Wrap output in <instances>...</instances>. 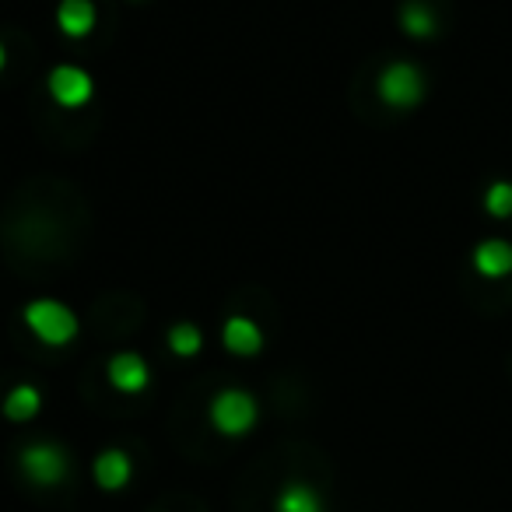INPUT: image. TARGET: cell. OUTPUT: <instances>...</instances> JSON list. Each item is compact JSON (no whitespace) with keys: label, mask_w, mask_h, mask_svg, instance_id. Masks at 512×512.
<instances>
[{"label":"cell","mask_w":512,"mask_h":512,"mask_svg":"<svg viewBox=\"0 0 512 512\" xmlns=\"http://www.w3.org/2000/svg\"><path fill=\"white\" fill-rule=\"evenodd\" d=\"M25 323L32 327V334L39 337L43 344H71L74 334H78V316L64 306V302H53V299H39L25 309Z\"/></svg>","instance_id":"cell-1"},{"label":"cell","mask_w":512,"mask_h":512,"mask_svg":"<svg viewBox=\"0 0 512 512\" xmlns=\"http://www.w3.org/2000/svg\"><path fill=\"white\" fill-rule=\"evenodd\" d=\"M211 421L221 435H242L256 421V400L246 390H221L211 404Z\"/></svg>","instance_id":"cell-2"},{"label":"cell","mask_w":512,"mask_h":512,"mask_svg":"<svg viewBox=\"0 0 512 512\" xmlns=\"http://www.w3.org/2000/svg\"><path fill=\"white\" fill-rule=\"evenodd\" d=\"M421 95H425V81H421L418 67L393 64L379 74V99H383L386 106L411 109L414 102H421Z\"/></svg>","instance_id":"cell-3"},{"label":"cell","mask_w":512,"mask_h":512,"mask_svg":"<svg viewBox=\"0 0 512 512\" xmlns=\"http://www.w3.org/2000/svg\"><path fill=\"white\" fill-rule=\"evenodd\" d=\"M22 470L36 484L50 488V484H60L67 477V453L60 446H50V442H36L22 453Z\"/></svg>","instance_id":"cell-4"},{"label":"cell","mask_w":512,"mask_h":512,"mask_svg":"<svg viewBox=\"0 0 512 512\" xmlns=\"http://www.w3.org/2000/svg\"><path fill=\"white\" fill-rule=\"evenodd\" d=\"M50 95L60 102L64 109H78L85 106L88 99H92V78H88L81 67H57V71L50 74Z\"/></svg>","instance_id":"cell-5"},{"label":"cell","mask_w":512,"mask_h":512,"mask_svg":"<svg viewBox=\"0 0 512 512\" xmlns=\"http://www.w3.org/2000/svg\"><path fill=\"white\" fill-rule=\"evenodd\" d=\"M474 267L484 278H505L512 274V246L502 239H488L474 249Z\"/></svg>","instance_id":"cell-6"},{"label":"cell","mask_w":512,"mask_h":512,"mask_svg":"<svg viewBox=\"0 0 512 512\" xmlns=\"http://www.w3.org/2000/svg\"><path fill=\"white\" fill-rule=\"evenodd\" d=\"M109 383L123 393H137L148 386V365L141 355H116L109 362Z\"/></svg>","instance_id":"cell-7"},{"label":"cell","mask_w":512,"mask_h":512,"mask_svg":"<svg viewBox=\"0 0 512 512\" xmlns=\"http://www.w3.org/2000/svg\"><path fill=\"white\" fill-rule=\"evenodd\" d=\"M225 348L235 351V355H256V351L264 348V334L246 316H232L225 323Z\"/></svg>","instance_id":"cell-8"},{"label":"cell","mask_w":512,"mask_h":512,"mask_svg":"<svg viewBox=\"0 0 512 512\" xmlns=\"http://www.w3.org/2000/svg\"><path fill=\"white\" fill-rule=\"evenodd\" d=\"M95 481L106 491H120L130 481V460L123 449H106V453L95 460Z\"/></svg>","instance_id":"cell-9"},{"label":"cell","mask_w":512,"mask_h":512,"mask_svg":"<svg viewBox=\"0 0 512 512\" xmlns=\"http://www.w3.org/2000/svg\"><path fill=\"white\" fill-rule=\"evenodd\" d=\"M57 22H60V29H64L71 39L88 36V32L95 29L92 0H64V4H60V11H57Z\"/></svg>","instance_id":"cell-10"},{"label":"cell","mask_w":512,"mask_h":512,"mask_svg":"<svg viewBox=\"0 0 512 512\" xmlns=\"http://www.w3.org/2000/svg\"><path fill=\"white\" fill-rule=\"evenodd\" d=\"M39 404H43V397H39L36 386H15L8 393V400H4V414L11 421H29L39 414Z\"/></svg>","instance_id":"cell-11"},{"label":"cell","mask_w":512,"mask_h":512,"mask_svg":"<svg viewBox=\"0 0 512 512\" xmlns=\"http://www.w3.org/2000/svg\"><path fill=\"white\" fill-rule=\"evenodd\" d=\"M278 512H323V505H320V495H316L309 484L292 481L285 491H281Z\"/></svg>","instance_id":"cell-12"},{"label":"cell","mask_w":512,"mask_h":512,"mask_svg":"<svg viewBox=\"0 0 512 512\" xmlns=\"http://www.w3.org/2000/svg\"><path fill=\"white\" fill-rule=\"evenodd\" d=\"M400 25H404L407 36L414 39H428L435 36V15L421 4V0H411V4H404V11H400Z\"/></svg>","instance_id":"cell-13"},{"label":"cell","mask_w":512,"mask_h":512,"mask_svg":"<svg viewBox=\"0 0 512 512\" xmlns=\"http://www.w3.org/2000/svg\"><path fill=\"white\" fill-rule=\"evenodd\" d=\"M484 211L491 218H509L512 214V183H495L484 193Z\"/></svg>","instance_id":"cell-14"},{"label":"cell","mask_w":512,"mask_h":512,"mask_svg":"<svg viewBox=\"0 0 512 512\" xmlns=\"http://www.w3.org/2000/svg\"><path fill=\"white\" fill-rule=\"evenodd\" d=\"M169 344H172V351L176 355H197L200 351V330L193 327V323H179V327H172V334H169Z\"/></svg>","instance_id":"cell-15"},{"label":"cell","mask_w":512,"mask_h":512,"mask_svg":"<svg viewBox=\"0 0 512 512\" xmlns=\"http://www.w3.org/2000/svg\"><path fill=\"white\" fill-rule=\"evenodd\" d=\"M4 64H8V53H4V43H0V71H4Z\"/></svg>","instance_id":"cell-16"}]
</instances>
